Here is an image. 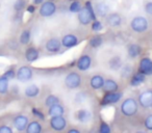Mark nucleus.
I'll return each instance as SVG.
<instances>
[{
    "instance_id": "nucleus-20",
    "label": "nucleus",
    "mask_w": 152,
    "mask_h": 133,
    "mask_svg": "<svg viewBox=\"0 0 152 133\" xmlns=\"http://www.w3.org/2000/svg\"><path fill=\"white\" fill-rule=\"evenodd\" d=\"M25 131L27 133H40L42 131V126L38 121H32V122L28 123Z\"/></svg>"
},
{
    "instance_id": "nucleus-14",
    "label": "nucleus",
    "mask_w": 152,
    "mask_h": 133,
    "mask_svg": "<svg viewBox=\"0 0 152 133\" xmlns=\"http://www.w3.org/2000/svg\"><path fill=\"white\" fill-rule=\"evenodd\" d=\"M91 57L89 56V55H83V56L80 57V58L78 59V61H77V68H78V70L80 71H87L88 69L91 67Z\"/></svg>"
},
{
    "instance_id": "nucleus-5",
    "label": "nucleus",
    "mask_w": 152,
    "mask_h": 133,
    "mask_svg": "<svg viewBox=\"0 0 152 133\" xmlns=\"http://www.w3.org/2000/svg\"><path fill=\"white\" fill-rule=\"evenodd\" d=\"M32 75H34V73H32L31 69L29 67L23 65V67H20L18 69L17 73H16V78L21 82H26L32 78Z\"/></svg>"
},
{
    "instance_id": "nucleus-12",
    "label": "nucleus",
    "mask_w": 152,
    "mask_h": 133,
    "mask_svg": "<svg viewBox=\"0 0 152 133\" xmlns=\"http://www.w3.org/2000/svg\"><path fill=\"white\" fill-rule=\"evenodd\" d=\"M39 56H40V53L39 50L34 47H29V48L26 49L25 51V59L28 63H34L36 60H38Z\"/></svg>"
},
{
    "instance_id": "nucleus-44",
    "label": "nucleus",
    "mask_w": 152,
    "mask_h": 133,
    "mask_svg": "<svg viewBox=\"0 0 152 133\" xmlns=\"http://www.w3.org/2000/svg\"><path fill=\"white\" fill-rule=\"evenodd\" d=\"M49 1H52V0H49Z\"/></svg>"
},
{
    "instance_id": "nucleus-37",
    "label": "nucleus",
    "mask_w": 152,
    "mask_h": 133,
    "mask_svg": "<svg viewBox=\"0 0 152 133\" xmlns=\"http://www.w3.org/2000/svg\"><path fill=\"white\" fill-rule=\"evenodd\" d=\"M31 112H32V114H34V116H36L37 118H41V120H44V118H45L44 114H43L42 112H41L40 110L38 109V108L34 107V108H32V109H31Z\"/></svg>"
},
{
    "instance_id": "nucleus-13",
    "label": "nucleus",
    "mask_w": 152,
    "mask_h": 133,
    "mask_svg": "<svg viewBox=\"0 0 152 133\" xmlns=\"http://www.w3.org/2000/svg\"><path fill=\"white\" fill-rule=\"evenodd\" d=\"M78 44V39L76 38L73 34H67L61 40V45L65 48H72V47L76 46Z\"/></svg>"
},
{
    "instance_id": "nucleus-40",
    "label": "nucleus",
    "mask_w": 152,
    "mask_h": 133,
    "mask_svg": "<svg viewBox=\"0 0 152 133\" xmlns=\"http://www.w3.org/2000/svg\"><path fill=\"white\" fill-rule=\"evenodd\" d=\"M145 11L147 14L152 15V2H147L145 5Z\"/></svg>"
},
{
    "instance_id": "nucleus-35",
    "label": "nucleus",
    "mask_w": 152,
    "mask_h": 133,
    "mask_svg": "<svg viewBox=\"0 0 152 133\" xmlns=\"http://www.w3.org/2000/svg\"><path fill=\"white\" fill-rule=\"evenodd\" d=\"M99 132L100 133H110V128L106 123H101L99 128Z\"/></svg>"
},
{
    "instance_id": "nucleus-43",
    "label": "nucleus",
    "mask_w": 152,
    "mask_h": 133,
    "mask_svg": "<svg viewBox=\"0 0 152 133\" xmlns=\"http://www.w3.org/2000/svg\"><path fill=\"white\" fill-rule=\"evenodd\" d=\"M69 133H79V130H77V129H70Z\"/></svg>"
},
{
    "instance_id": "nucleus-38",
    "label": "nucleus",
    "mask_w": 152,
    "mask_h": 133,
    "mask_svg": "<svg viewBox=\"0 0 152 133\" xmlns=\"http://www.w3.org/2000/svg\"><path fill=\"white\" fill-rule=\"evenodd\" d=\"M145 127L148 130H152V114L148 116L145 120Z\"/></svg>"
},
{
    "instance_id": "nucleus-30",
    "label": "nucleus",
    "mask_w": 152,
    "mask_h": 133,
    "mask_svg": "<svg viewBox=\"0 0 152 133\" xmlns=\"http://www.w3.org/2000/svg\"><path fill=\"white\" fill-rule=\"evenodd\" d=\"M102 44V39L99 36H95L90 40V45H91L93 48H97L100 45Z\"/></svg>"
},
{
    "instance_id": "nucleus-19",
    "label": "nucleus",
    "mask_w": 152,
    "mask_h": 133,
    "mask_svg": "<svg viewBox=\"0 0 152 133\" xmlns=\"http://www.w3.org/2000/svg\"><path fill=\"white\" fill-rule=\"evenodd\" d=\"M24 94H25V96H26V97H28V98H34V97H37L39 94H40V89H39L38 85L30 84L25 89Z\"/></svg>"
},
{
    "instance_id": "nucleus-45",
    "label": "nucleus",
    "mask_w": 152,
    "mask_h": 133,
    "mask_svg": "<svg viewBox=\"0 0 152 133\" xmlns=\"http://www.w3.org/2000/svg\"><path fill=\"white\" fill-rule=\"evenodd\" d=\"M72 1H74V0H72Z\"/></svg>"
},
{
    "instance_id": "nucleus-17",
    "label": "nucleus",
    "mask_w": 152,
    "mask_h": 133,
    "mask_svg": "<svg viewBox=\"0 0 152 133\" xmlns=\"http://www.w3.org/2000/svg\"><path fill=\"white\" fill-rule=\"evenodd\" d=\"M107 24L110 26H113V27H118V26L121 25V22H122V19H121V16L118 15V14H110L108 15L107 19Z\"/></svg>"
},
{
    "instance_id": "nucleus-41",
    "label": "nucleus",
    "mask_w": 152,
    "mask_h": 133,
    "mask_svg": "<svg viewBox=\"0 0 152 133\" xmlns=\"http://www.w3.org/2000/svg\"><path fill=\"white\" fill-rule=\"evenodd\" d=\"M26 11H27L29 14L34 13V12H36V7H34V5H28L27 9H26Z\"/></svg>"
},
{
    "instance_id": "nucleus-42",
    "label": "nucleus",
    "mask_w": 152,
    "mask_h": 133,
    "mask_svg": "<svg viewBox=\"0 0 152 133\" xmlns=\"http://www.w3.org/2000/svg\"><path fill=\"white\" fill-rule=\"evenodd\" d=\"M41 3H43V0H34V4L38 5V4H41Z\"/></svg>"
},
{
    "instance_id": "nucleus-26",
    "label": "nucleus",
    "mask_w": 152,
    "mask_h": 133,
    "mask_svg": "<svg viewBox=\"0 0 152 133\" xmlns=\"http://www.w3.org/2000/svg\"><path fill=\"white\" fill-rule=\"evenodd\" d=\"M144 81H145V75H144L143 73L139 72L132 76V78H131V80H130V84L132 85V86H137V85L142 84Z\"/></svg>"
},
{
    "instance_id": "nucleus-24",
    "label": "nucleus",
    "mask_w": 152,
    "mask_h": 133,
    "mask_svg": "<svg viewBox=\"0 0 152 133\" xmlns=\"http://www.w3.org/2000/svg\"><path fill=\"white\" fill-rule=\"evenodd\" d=\"M76 118H77V120H78L79 122L87 123L91 120V113H90V111H88V110L81 109L76 112Z\"/></svg>"
},
{
    "instance_id": "nucleus-34",
    "label": "nucleus",
    "mask_w": 152,
    "mask_h": 133,
    "mask_svg": "<svg viewBox=\"0 0 152 133\" xmlns=\"http://www.w3.org/2000/svg\"><path fill=\"white\" fill-rule=\"evenodd\" d=\"M3 76H5L9 80H11V79H14L16 77V72L13 69H10V70L5 71V72L3 73Z\"/></svg>"
},
{
    "instance_id": "nucleus-32",
    "label": "nucleus",
    "mask_w": 152,
    "mask_h": 133,
    "mask_svg": "<svg viewBox=\"0 0 152 133\" xmlns=\"http://www.w3.org/2000/svg\"><path fill=\"white\" fill-rule=\"evenodd\" d=\"M24 7H25V0H16L14 4V9L16 12H21Z\"/></svg>"
},
{
    "instance_id": "nucleus-28",
    "label": "nucleus",
    "mask_w": 152,
    "mask_h": 133,
    "mask_svg": "<svg viewBox=\"0 0 152 133\" xmlns=\"http://www.w3.org/2000/svg\"><path fill=\"white\" fill-rule=\"evenodd\" d=\"M30 38H31V34L29 30H23L20 36V43L22 45H27L30 42Z\"/></svg>"
},
{
    "instance_id": "nucleus-39",
    "label": "nucleus",
    "mask_w": 152,
    "mask_h": 133,
    "mask_svg": "<svg viewBox=\"0 0 152 133\" xmlns=\"http://www.w3.org/2000/svg\"><path fill=\"white\" fill-rule=\"evenodd\" d=\"M0 133H13V129L7 125L0 126Z\"/></svg>"
},
{
    "instance_id": "nucleus-21",
    "label": "nucleus",
    "mask_w": 152,
    "mask_h": 133,
    "mask_svg": "<svg viewBox=\"0 0 152 133\" xmlns=\"http://www.w3.org/2000/svg\"><path fill=\"white\" fill-rule=\"evenodd\" d=\"M90 83H91L92 89H102V86H103L104 79H103V77L100 76V75H96V76L92 77V79H91V81H90Z\"/></svg>"
},
{
    "instance_id": "nucleus-6",
    "label": "nucleus",
    "mask_w": 152,
    "mask_h": 133,
    "mask_svg": "<svg viewBox=\"0 0 152 133\" xmlns=\"http://www.w3.org/2000/svg\"><path fill=\"white\" fill-rule=\"evenodd\" d=\"M67 126V121L63 116H51L50 120V127L55 131H63L65 130Z\"/></svg>"
},
{
    "instance_id": "nucleus-9",
    "label": "nucleus",
    "mask_w": 152,
    "mask_h": 133,
    "mask_svg": "<svg viewBox=\"0 0 152 133\" xmlns=\"http://www.w3.org/2000/svg\"><path fill=\"white\" fill-rule=\"evenodd\" d=\"M28 125V118L24 114H19L14 118V127L18 131L26 130V127Z\"/></svg>"
},
{
    "instance_id": "nucleus-1",
    "label": "nucleus",
    "mask_w": 152,
    "mask_h": 133,
    "mask_svg": "<svg viewBox=\"0 0 152 133\" xmlns=\"http://www.w3.org/2000/svg\"><path fill=\"white\" fill-rule=\"evenodd\" d=\"M78 20L83 25H87V24L91 23L92 21L96 20L95 12H94L91 2H87L85 9H80V12L78 14Z\"/></svg>"
},
{
    "instance_id": "nucleus-10",
    "label": "nucleus",
    "mask_w": 152,
    "mask_h": 133,
    "mask_svg": "<svg viewBox=\"0 0 152 133\" xmlns=\"http://www.w3.org/2000/svg\"><path fill=\"white\" fill-rule=\"evenodd\" d=\"M139 72L144 75H152V60L149 57H145L140 61Z\"/></svg>"
},
{
    "instance_id": "nucleus-8",
    "label": "nucleus",
    "mask_w": 152,
    "mask_h": 133,
    "mask_svg": "<svg viewBox=\"0 0 152 133\" xmlns=\"http://www.w3.org/2000/svg\"><path fill=\"white\" fill-rule=\"evenodd\" d=\"M121 98H122V94L121 93H116V92H113V93H106L105 96L102 98L101 105L115 104V103H117Z\"/></svg>"
},
{
    "instance_id": "nucleus-33",
    "label": "nucleus",
    "mask_w": 152,
    "mask_h": 133,
    "mask_svg": "<svg viewBox=\"0 0 152 133\" xmlns=\"http://www.w3.org/2000/svg\"><path fill=\"white\" fill-rule=\"evenodd\" d=\"M122 76L123 77H127L129 76V75L131 74V71H132V69H131V65H125V67H122Z\"/></svg>"
},
{
    "instance_id": "nucleus-29",
    "label": "nucleus",
    "mask_w": 152,
    "mask_h": 133,
    "mask_svg": "<svg viewBox=\"0 0 152 133\" xmlns=\"http://www.w3.org/2000/svg\"><path fill=\"white\" fill-rule=\"evenodd\" d=\"M58 102H59V99L56 97V96L50 95L47 97L46 101H45V104H46L47 107H50V106L54 105V104H57Z\"/></svg>"
},
{
    "instance_id": "nucleus-11",
    "label": "nucleus",
    "mask_w": 152,
    "mask_h": 133,
    "mask_svg": "<svg viewBox=\"0 0 152 133\" xmlns=\"http://www.w3.org/2000/svg\"><path fill=\"white\" fill-rule=\"evenodd\" d=\"M139 102L144 108L152 107V91H146L141 94L139 97Z\"/></svg>"
},
{
    "instance_id": "nucleus-15",
    "label": "nucleus",
    "mask_w": 152,
    "mask_h": 133,
    "mask_svg": "<svg viewBox=\"0 0 152 133\" xmlns=\"http://www.w3.org/2000/svg\"><path fill=\"white\" fill-rule=\"evenodd\" d=\"M61 42L58 39H50L48 42L46 43V49L49 52H57V51L61 49Z\"/></svg>"
},
{
    "instance_id": "nucleus-36",
    "label": "nucleus",
    "mask_w": 152,
    "mask_h": 133,
    "mask_svg": "<svg viewBox=\"0 0 152 133\" xmlns=\"http://www.w3.org/2000/svg\"><path fill=\"white\" fill-rule=\"evenodd\" d=\"M102 24L100 23L99 21H97V20H94L93 24H92V29L94 30V31H100V30L102 29Z\"/></svg>"
},
{
    "instance_id": "nucleus-2",
    "label": "nucleus",
    "mask_w": 152,
    "mask_h": 133,
    "mask_svg": "<svg viewBox=\"0 0 152 133\" xmlns=\"http://www.w3.org/2000/svg\"><path fill=\"white\" fill-rule=\"evenodd\" d=\"M121 111L126 116H134L137 111V104L135 100H133L132 98H128L125 100L121 105Z\"/></svg>"
},
{
    "instance_id": "nucleus-22",
    "label": "nucleus",
    "mask_w": 152,
    "mask_h": 133,
    "mask_svg": "<svg viewBox=\"0 0 152 133\" xmlns=\"http://www.w3.org/2000/svg\"><path fill=\"white\" fill-rule=\"evenodd\" d=\"M95 9H96L97 14L100 16V17H105V16L108 14V12H110V7L104 2L97 3L96 7H95Z\"/></svg>"
},
{
    "instance_id": "nucleus-27",
    "label": "nucleus",
    "mask_w": 152,
    "mask_h": 133,
    "mask_svg": "<svg viewBox=\"0 0 152 133\" xmlns=\"http://www.w3.org/2000/svg\"><path fill=\"white\" fill-rule=\"evenodd\" d=\"M141 54V47L137 44H132L129 46L128 48V55L131 58H134V57L139 56Z\"/></svg>"
},
{
    "instance_id": "nucleus-18",
    "label": "nucleus",
    "mask_w": 152,
    "mask_h": 133,
    "mask_svg": "<svg viewBox=\"0 0 152 133\" xmlns=\"http://www.w3.org/2000/svg\"><path fill=\"white\" fill-rule=\"evenodd\" d=\"M65 109L61 105H59L58 103L54 104V105L50 106L48 109V114L50 116H63Z\"/></svg>"
},
{
    "instance_id": "nucleus-31",
    "label": "nucleus",
    "mask_w": 152,
    "mask_h": 133,
    "mask_svg": "<svg viewBox=\"0 0 152 133\" xmlns=\"http://www.w3.org/2000/svg\"><path fill=\"white\" fill-rule=\"evenodd\" d=\"M80 9H81V4L78 1H76V0H74L69 7V11L71 12V13H79Z\"/></svg>"
},
{
    "instance_id": "nucleus-23",
    "label": "nucleus",
    "mask_w": 152,
    "mask_h": 133,
    "mask_svg": "<svg viewBox=\"0 0 152 133\" xmlns=\"http://www.w3.org/2000/svg\"><path fill=\"white\" fill-rule=\"evenodd\" d=\"M108 65H110V68L114 71H118L122 68V60H121L120 56H114L110 59L108 61Z\"/></svg>"
},
{
    "instance_id": "nucleus-3",
    "label": "nucleus",
    "mask_w": 152,
    "mask_h": 133,
    "mask_svg": "<svg viewBox=\"0 0 152 133\" xmlns=\"http://www.w3.org/2000/svg\"><path fill=\"white\" fill-rule=\"evenodd\" d=\"M81 83V77L78 73L72 72L70 74H68L65 78V84L68 89H77V87L80 85Z\"/></svg>"
},
{
    "instance_id": "nucleus-4",
    "label": "nucleus",
    "mask_w": 152,
    "mask_h": 133,
    "mask_svg": "<svg viewBox=\"0 0 152 133\" xmlns=\"http://www.w3.org/2000/svg\"><path fill=\"white\" fill-rule=\"evenodd\" d=\"M130 26L133 31L135 32H144L148 28V21L144 17H135L132 19Z\"/></svg>"
},
{
    "instance_id": "nucleus-25",
    "label": "nucleus",
    "mask_w": 152,
    "mask_h": 133,
    "mask_svg": "<svg viewBox=\"0 0 152 133\" xmlns=\"http://www.w3.org/2000/svg\"><path fill=\"white\" fill-rule=\"evenodd\" d=\"M10 80L5 76L0 77V95H5L9 92Z\"/></svg>"
},
{
    "instance_id": "nucleus-7",
    "label": "nucleus",
    "mask_w": 152,
    "mask_h": 133,
    "mask_svg": "<svg viewBox=\"0 0 152 133\" xmlns=\"http://www.w3.org/2000/svg\"><path fill=\"white\" fill-rule=\"evenodd\" d=\"M39 12L42 17H51L56 12V5L52 1H46V2L42 3Z\"/></svg>"
},
{
    "instance_id": "nucleus-16",
    "label": "nucleus",
    "mask_w": 152,
    "mask_h": 133,
    "mask_svg": "<svg viewBox=\"0 0 152 133\" xmlns=\"http://www.w3.org/2000/svg\"><path fill=\"white\" fill-rule=\"evenodd\" d=\"M102 89H103V91L105 93H113V92L118 91V84H117V82L115 80L107 79V80H104Z\"/></svg>"
}]
</instances>
